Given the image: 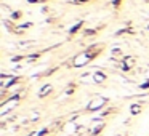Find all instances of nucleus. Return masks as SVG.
I'll return each instance as SVG.
<instances>
[{
    "label": "nucleus",
    "mask_w": 149,
    "mask_h": 136,
    "mask_svg": "<svg viewBox=\"0 0 149 136\" xmlns=\"http://www.w3.org/2000/svg\"><path fill=\"white\" fill-rule=\"evenodd\" d=\"M100 48H101L100 45H91L90 48H87L85 51L79 53V55L72 59V66H74V67H84V66H87L88 62L93 61V59L100 55V51H96V50H100Z\"/></svg>",
    "instance_id": "f257e3e1"
},
{
    "label": "nucleus",
    "mask_w": 149,
    "mask_h": 136,
    "mask_svg": "<svg viewBox=\"0 0 149 136\" xmlns=\"http://www.w3.org/2000/svg\"><path fill=\"white\" fill-rule=\"evenodd\" d=\"M107 104V98H103V96H98V98H93V99L88 103L87 106V110H90V112H95V110H100L103 109L104 106Z\"/></svg>",
    "instance_id": "f03ea898"
},
{
    "label": "nucleus",
    "mask_w": 149,
    "mask_h": 136,
    "mask_svg": "<svg viewBox=\"0 0 149 136\" xmlns=\"http://www.w3.org/2000/svg\"><path fill=\"white\" fill-rule=\"evenodd\" d=\"M52 91H53V87H52V85H43V87L39 90L37 96H39V98H47L50 93H52Z\"/></svg>",
    "instance_id": "7ed1b4c3"
},
{
    "label": "nucleus",
    "mask_w": 149,
    "mask_h": 136,
    "mask_svg": "<svg viewBox=\"0 0 149 136\" xmlns=\"http://www.w3.org/2000/svg\"><path fill=\"white\" fill-rule=\"evenodd\" d=\"M91 77H93V83H103V82H106L107 75L104 72H95V74H91Z\"/></svg>",
    "instance_id": "20e7f679"
},
{
    "label": "nucleus",
    "mask_w": 149,
    "mask_h": 136,
    "mask_svg": "<svg viewBox=\"0 0 149 136\" xmlns=\"http://www.w3.org/2000/svg\"><path fill=\"white\" fill-rule=\"evenodd\" d=\"M141 110H143L141 103H133L132 106H130V114H132V115H138V114H141Z\"/></svg>",
    "instance_id": "39448f33"
},
{
    "label": "nucleus",
    "mask_w": 149,
    "mask_h": 136,
    "mask_svg": "<svg viewBox=\"0 0 149 136\" xmlns=\"http://www.w3.org/2000/svg\"><path fill=\"white\" fill-rule=\"evenodd\" d=\"M103 128H104V122H98V125L93 126V128L90 130V135H93V136L100 135V133L103 131Z\"/></svg>",
    "instance_id": "423d86ee"
},
{
    "label": "nucleus",
    "mask_w": 149,
    "mask_h": 136,
    "mask_svg": "<svg viewBox=\"0 0 149 136\" xmlns=\"http://www.w3.org/2000/svg\"><path fill=\"white\" fill-rule=\"evenodd\" d=\"M82 26H84V23H79V24H75V26L72 27V29L69 31V32H71V34H75V32H77V31H79V29H80V27H82Z\"/></svg>",
    "instance_id": "0eeeda50"
},
{
    "label": "nucleus",
    "mask_w": 149,
    "mask_h": 136,
    "mask_svg": "<svg viewBox=\"0 0 149 136\" xmlns=\"http://www.w3.org/2000/svg\"><path fill=\"white\" fill-rule=\"evenodd\" d=\"M29 3H45L47 0H27Z\"/></svg>",
    "instance_id": "6e6552de"
},
{
    "label": "nucleus",
    "mask_w": 149,
    "mask_h": 136,
    "mask_svg": "<svg viewBox=\"0 0 149 136\" xmlns=\"http://www.w3.org/2000/svg\"><path fill=\"white\" fill-rule=\"evenodd\" d=\"M120 2H122V0H112V5H114V7H119Z\"/></svg>",
    "instance_id": "1a4fd4ad"
},
{
    "label": "nucleus",
    "mask_w": 149,
    "mask_h": 136,
    "mask_svg": "<svg viewBox=\"0 0 149 136\" xmlns=\"http://www.w3.org/2000/svg\"><path fill=\"white\" fill-rule=\"evenodd\" d=\"M71 2H74V3H85L88 0H71Z\"/></svg>",
    "instance_id": "9d476101"
}]
</instances>
